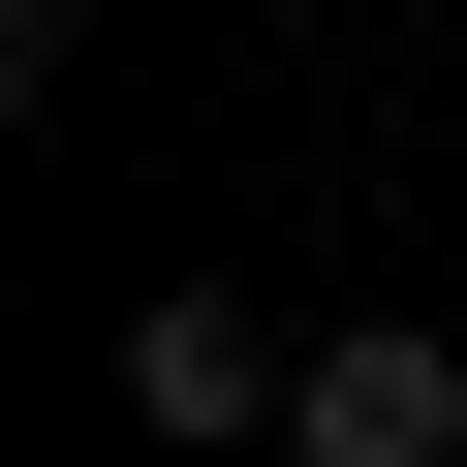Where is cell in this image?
Listing matches in <instances>:
<instances>
[{"instance_id": "1", "label": "cell", "mask_w": 467, "mask_h": 467, "mask_svg": "<svg viewBox=\"0 0 467 467\" xmlns=\"http://www.w3.org/2000/svg\"><path fill=\"white\" fill-rule=\"evenodd\" d=\"M94 374H125V436H156V467H218V436H281V405H312V312H250V281H156Z\"/></svg>"}, {"instance_id": "2", "label": "cell", "mask_w": 467, "mask_h": 467, "mask_svg": "<svg viewBox=\"0 0 467 467\" xmlns=\"http://www.w3.org/2000/svg\"><path fill=\"white\" fill-rule=\"evenodd\" d=\"M281 467H467V312H312Z\"/></svg>"}]
</instances>
